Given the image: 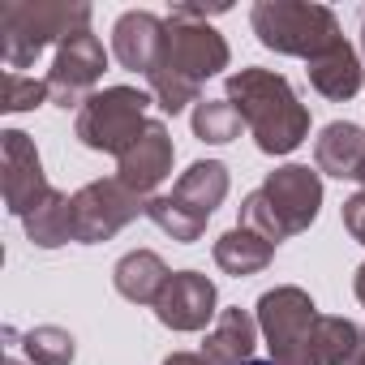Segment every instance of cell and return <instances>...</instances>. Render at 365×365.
I'll return each mask as SVG.
<instances>
[{
  "instance_id": "1",
  "label": "cell",
  "mask_w": 365,
  "mask_h": 365,
  "mask_svg": "<svg viewBox=\"0 0 365 365\" xmlns=\"http://www.w3.org/2000/svg\"><path fill=\"white\" fill-rule=\"evenodd\" d=\"M228 5H215V9H202V5H176L168 14V43H163V61L159 69L146 78V91L155 99L159 112L168 116H180L190 103L198 108L202 99V86L211 78H220L232 61L228 52V39L207 22L211 14H224Z\"/></svg>"
},
{
  "instance_id": "2",
  "label": "cell",
  "mask_w": 365,
  "mask_h": 365,
  "mask_svg": "<svg viewBox=\"0 0 365 365\" xmlns=\"http://www.w3.org/2000/svg\"><path fill=\"white\" fill-rule=\"evenodd\" d=\"M224 99L241 112V120L262 155H292L309 138V108L297 99L292 82L275 69L250 65V69L228 73Z\"/></svg>"
},
{
  "instance_id": "3",
  "label": "cell",
  "mask_w": 365,
  "mask_h": 365,
  "mask_svg": "<svg viewBox=\"0 0 365 365\" xmlns=\"http://www.w3.org/2000/svg\"><path fill=\"white\" fill-rule=\"evenodd\" d=\"M78 31H91V5L82 0H9L0 5V61L9 73H22Z\"/></svg>"
},
{
  "instance_id": "4",
  "label": "cell",
  "mask_w": 365,
  "mask_h": 365,
  "mask_svg": "<svg viewBox=\"0 0 365 365\" xmlns=\"http://www.w3.org/2000/svg\"><path fill=\"white\" fill-rule=\"evenodd\" d=\"M250 26L262 48H271L279 56H301L305 65L327 56L344 39L335 9L305 5V0H258L250 9Z\"/></svg>"
},
{
  "instance_id": "5",
  "label": "cell",
  "mask_w": 365,
  "mask_h": 365,
  "mask_svg": "<svg viewBox=\"0 0 365 365\" xmlns=\"http://www.w3.org/2000/svg\"><path fill=\"white\" fill-rule=\"evenodd\" d=\"M254 318L267 339V365H318V356H314L318 305L305 288L279 284V288L262 292L254 305Z\"/></svg>"
},
{
  "instance_id": "6",
  "label": "cell",
  "mask_w": 365,
  "mask_h": 365,
  "mask_svg": "<svg viewBox=\"0 0 365 365\" xmlns=\"http://www.w3.org/2000/svg\"><path fill=\"white\" fill-rule=\"evenodd\" d=\"M150 91H138V86H103L95 91L82 108H78V120H73V133L86 150H99V155H125L142 133H146V108H150Z\"/></svg>"
},
{
  "instance_id": "7",
  "label": "cell",
  "mask_w": 365,
  "mask_h": 365,
  "mask_svg": "<svg viewBox=\"0 0 365 365\" xmlns=\"http://www.w3.org/2000/svg\"><path fill=\"white\" fill-rule=\"evenodd\" d=\"M138 215H146V198L133 194L120 176H99L73 194V237L82 245L112 241L120 228H129Z\"/></svg>"
},
{
  "instance_id": "8",
  "label": "cell",
  "mask_w": 365,
  "mask_h": 365,
  "mask_svg": "<svg viewBox=\"0 0 365 365\" xmlns=\"http://www.w3.org/2000/svg\"><path fill=\"white\" fill-rule=\"evenodd\" d=\"M103 69H108V52H103L99 35H91V31L69 35V39L56 48L52 69H48L52 103H56V108H82V103L95 95Z\"/></svg>"
},
{
  "instance_id": "9",
  "label": "cell",
  "mask_w": 365,
  "mask_h": 365,
  "mask_svg": "<svg viewBox=\"0 0 365 365\" xmlns=\"http://www.w3.org/2000/svg\"><path fill=\"white\" fill-rule=\"evenodd\" d=\"M267 194V202L275 207L279 224L288 237L309 232V224L322 211V172L309 163H284L275 172H267V180L258 185Z\"/></svg>"
},
{
  "instance_id": "10",
  "label": "cell",
  "mask_w": 365,
  "mask_h": 365,
  "mask_svg": "<svg viewBox=\"0 0 365 365\" xmlns=\"http://www.w3.org/2000/svg\"><path fill=\"white\" fill-rule=\"evenodd\" d=\"M0 168H5V207H9V215L26 220L52 194L43 159H39L31 133H22V129L0 133Z\"/></svg>"
},
{
  "instance_id": "11",
  "label": "cell",
  "mask_w": 365,
  "mask_h": 365,
  "mask_svg": "<svg viewBox=\"0 0 365 365\" xmlns=\"http://www.w3.org/2000/svg\"><path fill=\"white\" fill-rule=\"evenodd\" d=\"M155 318L176 331V335H194L207 331V322L220 318V292L215 279H207L202 271H172L168 288L155 301Z\"/></svg>"
},
{
  "instance_id": "12",
  "label": "cell",
  "mask_w": 365,
  "mask_h": 365,
  "mask_svg": "<svg viewBox=\"0 0 365 365\" xmlns=\"http://www.w3.org/2000/svg\"><path fill=\"white\" fill-rule=\"evenodd\" d=\"M172 159H176V146H172V133L163 120H150L146 133L116 159V176L133 194H142L146 202L159 194V185L172 176Z\"/></svg>"
},
{
  "instance_id": "13",
  "label": "cell",
  "mask_w": 365,
  "mask_h": 365,
  "mask_svg": "<svg viewBox=\"0 0 365 365\" xmlns=\"http://www.w3.org/2000/svg\"><path fill=\"white\" fill-rule=\"evenodd\" d=\"M163 43H168V18H159V14L129 9L112 26V56L120 61V69H129L138 78H150L159 69Z\"/></svg>"
},
{
  "instance_id": "14",
  "label": "cell",
  "mask_w": 365,
  "mask_h": 365,
  "mask_svg": "<svg viewBox=\"0 0 365 365\" xmlns=\"http://www.w3.org/2000/svg\"><path fill=\"white\" fill-rule=\"evenodd\" d=\"M258 318L241 305L220 309V318L211 322L207 339H202V356L207 365H267L258 356Z\"/></svg>"
},
{
  "instance_id": "15",
  "label": "cell",
  "mask_w": 365,
  "mask_h": 365,
  "mask_svg": "<svg viewBox=\"0 0 365 365\" xmlns=\"http://www.w3.org/2000/svg\"><path fill=\"white\" fill-rule=\"evenodd\" d=\"M314 168L335 180H356L365 168V129L352 120H331L314 138Z\"/></svg>"
},
{
  "instance_id": "16",
  "label": "cell",
  "mask_w": 365,
  "mask_h": 365,
  "mask_svg": "<svg viewBox=\"0 0 365 365\" xmlns=\"http://www.w3.org/2000/svg\"><path fill=\"white\" fill-rule=\"evenodd\" d=\"M305 73H309V86H314L322 99H331V103H344V99H352V95L365 86L361 56H356V48H352L348 39H339L327 56L309 61Z\"/></svg>"
},
{
  "instance_id": "17",
  "label": "cell",
  "mask_w": 365,
  "mask_h": 365,
  "mask_svg": "<svg viewBox=\"0 0 365 365\" xmlns=\"http://www.w3.org/2000/svg\"><path fill=\"white\" fill-rule=\"evenodd\" d=\"M168 279H172V271H168V262H163L155 250H129V254L112 267V284H116V292H120L125 301H133V305H150V309H155L159 292L168 288Z\"/></svg>"
},
{
  "instance_id": "18",
  "label": "cell",
  "mask_w": 365,
  "mask_h": 365,
  "mask_svg": "<svg viewBox=\"0 0 365 365\" xmlns=\"http://www.w3.org/2000/svg\"><path fill=\"white\" fill-rule=\"evenodd\" d=\"M228 185H232L228 163H220V159H198V163H190L185 172L176 176L172 194H176L180 202H185V207H194L198 215H207V220H211V215L224 207Z\"/></svg>"
},
{
  "instance_id": "19",
  "label": "cell",
  "mask_w": 365,
  "mask_h": 365,
  "mask_svg": "<svg viewBox=\"0 0 365 365\" xmlns=\"http://www.w3.org/2000/svg\"><path fill=\"white\" fill-rule=\"evenodd\" d=\"M215 267L224 271V275H237V279H245V275H258V271H267L271 262H275V245L267 241V237H258V232H250V228H228L220 241H215Z\"/></svg>"
},
{
  "instance_id": "20",
  "label": "cell",
  "mask_w": 365,
  "mask_h": 365,
  "mask_svg": "<svg viewBox=\"0 0 365 365\" xmlns=\"http://www.w3.org/2000/svg\"><path fill=\"white\" fill-rule=\"evenodd\" d=\"M22 228H26V241L39 245V250H61V245L78 241V237H73V194L52 190V194L22 220Z\"/></svg>"
},
{
  "instance_id": "21",
  "label": "cell",
  "mask_w": 365,
  "mask_h": 365,
  "mask_svg": "<svg viewBox=\"0 0 365 365\" xmlns=\"http://www.w3.org/2000/svg\"><path fill=\"white\" fill-rule=\"evenodd\" d=\"M361 352H365V331L352 318L318 314V322H314V356H318V365H356Z\"/></svg>"
},
{
  "instance_id": "22",
  "label": "cell",
  "mask_w": 365,
  "mask_h": 365,
  "mask_svg": "<svg viewBox=\"0 0 365 365\" xmlns=\"http://www.w3.org/2000/svg\"><path fill=\"white\" fill-rule=\"evenodd\" d=\"M146 220H150L163 237H172V241H180V245H194V241L207 232V215H198L194 207H185L176 194H155V198L146 202Z\"/></svg>"
},
{
  "instance_id": "23",
  "label": "cell",
  "mask_w": 365,
  "mask_h": 365,
  "mask_svg": "<svg viewBox=\"0 0 365 365\" xmlns=\"http://www.w3.org/2000/svg\"><path fill=\"white\" fill-rule=\"evenodd\" d=\"M190 120H194V138H198V142H211V146H228V142L241 138V129H245L241 112H237L228 99H202Z\"/></svg>"
},
{
  "instance_id": "24",
  "label": "cell",
  "mask_w": 365,
  "mask_h": 365,
  "mask_svg": "<svg viewBox=\"0 0 365 365\" xmlns=\"http://www.w3.org/2000/svg\"><path fill=\"white\" fill-rule=\"evenodd\" d=\"M22 348H26L31 365H73V356H78V339L65 327H52V322L31 327L22 335Z\"/></svg>"
},
{
  "instance_id": "25",
  "label": "cell",
  "mask_w": 365,
  "mask_h": 365,
  "mask_svg": "<svg viewBox=\"0 0 365 365\" xmlns=\"http://www.w3.org/2000/svg\"><path fill=\"white\" fill-rule=\"evenodd\" d=\"M241 228H250V232H258V237H267L271 245H279V241H288V232H284V224H279V215H275V207L267 202V194L262 190H254V194H245L241 198V220H237Z\"/></svg>"
},
{
  "instance_id": "26",
  "label": "cell",
  "mask_w": 365,
  "mask_h": 365,
  "mask_svg": "<svg viewBox=\"0 0 365 365\" xmlns=\"http://www.w3.org/2000/svg\"><path fill=\"white\" fill-rule=\"evenodd\" d=\"M39 103H52L48 78H26V73H5V112H35Z\"/></svg>"
},
{
  "instance_id": "27",
  "label": "cell",
  "mask_w": 365,
  "mask_h": 365,
  "mask_svg": "<svg viewBox=\"0 0 365 365\" xmlns=\"http://www.w3.org/2000/svg\"><path fill=\"white\" fill-rule=\"evenodd\" d=\"M339 215H344V228H348V237L365 245V194H361V190H356V194L344 202V211H339Z\"/></svg>"
},
{
  "instance_id": "28",
  "label": "cell",
  "mask_w": 365,
  "mask_h": 365,
  "mask_svg": "<svg viewBox=\"0 0 365 365\" xmlns=\"http://www.w3.org/2000/svg\"><path fill=\"white\" fill-rule=\"evenodd\" d=\"M163 365H207V356L202 352H172V356H163Z\"/></svg>"
},
{
  "instance_id": "29",
  "label": "cell",
  "mask_w": 365,
  "mask_h": 365,
  "mask_svg": "<svg viewBox=\"0 0 365 365\" xmlns=\"http://www.w3.org/2000/svg\"><path fill=\"white\" fill-rule=\"evenodd\" d=\"M352 292H356V301L365 305V262L356 267V275H352Z\"/></svg>"
},
{
  "instance_id": "30",
  "label": "cell",
  "mask_w": 365,
  "mask_h": 365,
  "mask_svg": "<svg viewBox=\"0 0 365 365\" xmlns=\"http://www.w3.org/2000/svg\"><path fill=\"white\" fill-rule=\"evenodd\" d=\"M5 365H31V361H22V356H5Z\"/></svg>"
},
{
  "instance_id": "31",
  "label": "cell",
  "mask_w": 365,
  "mask_h": 365,
  "mask_svg": "<svg viewBox=\"0 0 365 365\" xmlns=\"http://www.w3.org/2000/svg\"><path fill=\"white\" fill-rule=\"evenodd\" d=\"M356 185H361V194H365V168H361V176H356Z\"/></svg>"
},
{
  "instance_id": "32",
  "label": "cell",
  "mask_w": 365,
  "mask_h": 365,
  "mask_svg": "<svg viewBox=\"0 0 365 365\" xmlns=\"http://www.w3.org/2000/svg\"><path fill=\"white\" fill-rule=\"evenodd\" d=\"M361 56H365V22H361Z\"/></svg>"
},
{
  "instance_id": "33",
  "label": "cell",
  "mask_w": 365,
  "mask_h": 365,
  "mask_svg": "<svg viewBox=\"0 0 365 365\" xmlns=\"http://www.w3.org/2000/svg\"><path fill=\"white\" fill-rule=\"evenodd\" d=\"M356 365H365V352H361V361H356Z\"/></svg>"
}]
</instances>
